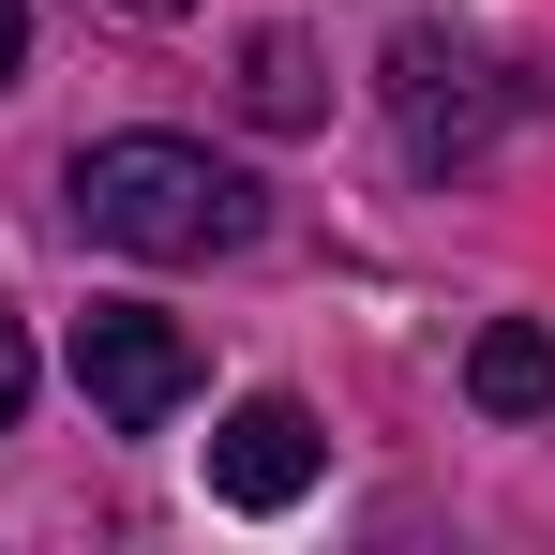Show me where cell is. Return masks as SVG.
Masks as SVG:
<instances>
[{"label":"cell","instance_id":"6da1fadb","mask_svg":"<svg viewBox=\"0 0 555 555\" xmlns=\"http://www.w3.org/2000/svg\"><path fill=\"white\" fill-rule=\"evenodd\" d=\"M76 225L181 271V256H241L256 241V181L210 166L195 135H105V151H76Z\"/></svg>","mask_w":555,"mask_h":555},{"label":"cell","instance_id":"7a4b0ae2","mask_svg":"<svg viewBox=\"0 0 555 555\" xmlns=\"http://www.w3.org/2000/svg\"><path fill=\"white\" fill-rule=\"evenodd\" d=\"M76 390H91L120 436H166L195 405V331L151 315V300H91V315H76Z\"/></svg>","mask_w":555,"mask_h":555},{"label":"cell","instance_id":"3957f363","mask_svg":"<svg viewBox=\"0 0 555 555\" xmlns=\"http://www.w3.org/2000/svg\"><path fill=\"white\" fill-rule=\"evenodd\" d=\"M390 105H405V166H465V151L511 120V91L465 61L451 30H405V46H390Z\"/></svg>","mask_w":555,"mask_h":555},{"label":"cell","instance_id":"277c9868","mask_svg":"<svg viewBox=\"0 0 555 555\" xmlns=\"http://www.w3.org/2000/svg\"><path fill=\"white\" fill-rule=\"evenodd\" d=\"M315 465H331V451H315V405L256 390V405L210 436V495H225V511H300V495H315Z\"/></svg>","mask_w":555,"mask_h":555},{"label":"cell","instance_id":"5b68a950","mask_svg":"<svg viewBox=\"0 0 555 555\" xmlns=\"http://www.w3.org/2000/svg\"><path fill=\"white\" fill-rule=\"evenodd\" d=\"M465 390H480V421H541V405H555V331L495 315V331L465 346Z\"/></svg>","mask_w":555,"mask_h":555},{"label":"cell","instance_id":"8992f818","mask_svg":"<svg viewBox=\"0 0 555 555\" xmlns=\"http://www.w3.org/2000/svg\"><path fill=\"white\" fill-rule=\"evenodd\" d=\"M241 120H271V135H315V120H331V76H315L300 30H256V46H241Z\"/></svg>","mask_w":555,"mask_h":555},{"label":"cell","instance_id":"52a82bcc","mask_svg":"<svg viewBox=\"0 0 555 555\" xmlns=\"http://www.w3.org/2000/svg\"><path fill=\"white\" fill-rule=\"evenodd\" d=\"M15 405H30V331L0 315V436H15Z\"/></svg>","mask_w":555,"mask_h":555},{"label":"cell","instance_id":"ba28073f","mask_svg":"<svg viewBox=\"0 0 555 555\" xmlns=\"http://www.w3.org/2000/svg\"><path fill=\"white\" fill-rule=\"evenodd\" d=\"M15 61H30V0H0V91H15Z\"/></svg>","mask_w":555,"mask_h":555},{"label":"cell","instance_id":"9c48e42d","mask_svg":"<svg viewBox=\"0 0 555 555\" xmlns=\"http://www.w3.org/2000/svg\"><path fill=\"white\" fill-rule=\"evenodd\" d=\"M120 15H195V0H120Z\"/></svg>","mask_w":555,"mask_h":555}]
</instances>
